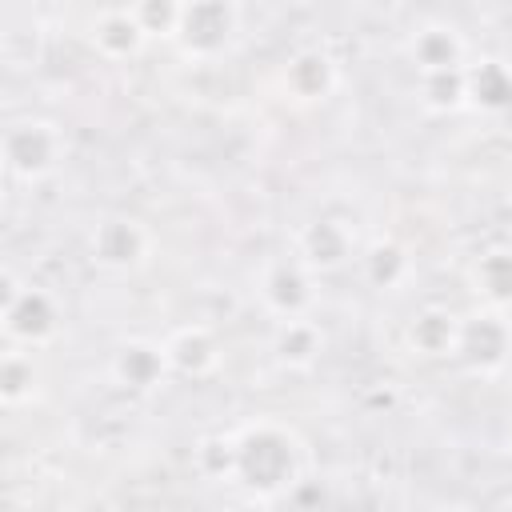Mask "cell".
<instances>
[{
  "instance_id": "cell-1",
  "label": "cell",
  "mask_w": 512,
  "mask_h": 512,
  "mask_svg": "<svg viewBox=\"0 0 512 512\" xmlns=\"http://www.w3.org/2000/svg\"><path fill=\"white\" fill-rule=\"evenodd\" d=\"M236 444V480L260 496H276L296 484L300 476V444L280 424H248Z\"/></svg>"
},
{
  "instance_id": "cell-2",
  "label": "cell",
  "mask_w": 512,
  "mask_h": 512,
  "mask_svg": "<svg viewBox=\"0 0 512 512\" xmlns=\"http://www.w3.org/2000/svg\"><path fill=\"white\" fill-rule=\"evenodd\" d=\"M60 160H64L60 124H52L44 116L8 120V128H4V172H8V180L36 184L48 172H56Z\"/></svg>"
},
{
  "instance_id": "cell-3",
  "label": "cell",
  "mask_w": 512,
  "mask_h": 512,
  "mask_svg": "<svg viewBox=\"0 0 512 512\" xmlns=\"http://www.w3.org/2000/svg\"><path fill=\"white\" fill-rule=\"evenodd\" d=\"M60 332V300L44 284H20L12 272L4 280V336L8 348H40Z\"/></svg>"
},
{
  "instance_id": "cell-4",
  "label": "cell",
  "mask_w": 512,
  "mask_h": 512,
  "mask_svg": "<svg viewBox=\"0 0 512 512\" xmlns=\"http://www.w3.org/2000/svg\"><path fill=\"white\" fill-rule=\"evenodd\" d=\"M256 296L268 316L276 320H300L316 304V272L296 256H268L256 276Z\"/></svg>"
},
{
  "instance_id": "cell-5",
  "label": "cell",
  "mask_w": 512,
  "mask_h": 512,
  "mask_svg": "<svg viewBox=\"0 0 512 512\" xmlns=\"http://www.w3.org/2000/svg\"><path fill=\"white\" fill-rule=\"evenodd\" d=\"M152 256V232L136 216H104L88 232V260L104 272H136Z\"/></svg>"
},
{
  "instance_id": "cell-6",
  "label": "cell",
  "mask_w": 512,
  "mask_h": 512,
  "mask_svg": "<svg viewBox=\"0 0 512 512\" xmlns=\"http://www.w3.org/2000/svg\"><path fill=\"white\" fill-rule=\"evenodd\" d=\"M236 32H240V8H232V4H188V8H180L172 40L188 56L212 60L232 44Z\"/></svg>"
},
{
  "instance_id": "cell-7",
  "label": "cell",
  "mask_w": 512,
  "mask_h": 512,
  "mask_svg": "<svg viewBox=\"0 0 512 512\" xmlns=\"http://www.w3.org/2000/svg\"><path fill=\"white\" fill-rule=\"evenodd\" d=\"M508 356H512V324L500 308H476L472 316H464L456 360H464L476 372H492Z\"/></svg>"
},
{
  "instance_id": "cell-8",
  "label": "cell",
  "mask_w": 512,
  "mask_h": 512,
  "mask_svg": "<svg viewBox=\"0 0 512 512\" xmlns=\"http://www.w3.org/2000/svg\"><path fill=\"white\" fill-rule=\"evenodd\" d=\"M408 60L420 76H444V72H468V40L460 28L424 20L408 32Z\"/></svg>"
},
{
  "instance_id": "cell-9",
  "label": "cell",
  "mask_w": 512,
  "mask_h": 512,
  "mask_svg": "<svg viewBox=\"0 0 512 512\" xmlns=\"http://www.w3.org/2000/svg\"><path fill=\"white\" fill-rule=\"evenodd\" d=\"M168 372H172V364H168V352L160 340H124L108 360L112 384L124 392H136V396L160 388L168 380Z\"/></svg>"
},
{
  "instance_id": "cell-10",
  "label": "cell",
  "mask_w": 512,
  "mask_h": 512,
  "mask_svg": "<svg viewBox=\"0 0 512 512\" xmlns=\"http://www.w3.org/2000/svg\"><path fill=\"white\" fill-rule=\"evenodd\" d=\"M296 256L320 276V272H340V268L352 264L360 252H356L352 232H348L344 220L320 216V220H308V224L296 232Z\"/></svg>"
},
{
  "instance_id": "cell-11",
  "label": "cell",
  "mask_w": 512,
  "mask_h": 512,
  "mask_svg": "<svg viewBox=\"0 0 512 512\" xmlns=\"http://www.w3.org/2000/svg\"><path fill=\"white\" fill-rule=\"evenodd\" d=\"M460 324H464V316H456L452 308L424 304L408 320V344L424 360H456V352H460Z\"/></svg>"
},
{
  "instance_id": "cell-12",
  "label": "cell",
  "mask_w": 512,
  "mask_h": 512,
  "mask_svg": "<svg viewBox=\"0 0 512 512\" xmlns=\"http://www.w3.org/2000/svg\"><path fill=\"white\" fill-rule=\"evenodd\" d=\"M468 284L484 300V308H512V244H484L468 264Z\"/></svg>"
},
{
  "instance_id": "cell-13",
  "label": "cell",
  "mask_w": 512,
  "mask_h": 512,
  "mask_svg": "<svg viewBox=\"0 0 512 512\" xmlns=\"http://www.w3.org/2000/svg\"><path fill=\"white\" fill-rule=\"evenodd\" d=\"M148 32L140 28L132 8H100L92 12V44L100 48L104 60H128L144 48Z\"/></svg>"
},
{
  "instance_id": "cell-14",
  "label": "cell",
  "mask_w": 512,
  "mask_h": 512,
  "mask_svg": "<svg viewBox=\"0 0 512 512\" xmlns=\"http://www.w3.org/2000/svg\"><path fill=\"white\" fill-rule=\"evenodd\" d=\"M284 88L296 100H324L336 88V60L320 48H304L284 64Z\"/></svg>"
},
{
  "instance_id": "cell-15",
  "label": "cell",
  "mask_w": 512,
  "mask_h": 512,
  "mask_svg": "<svg viewBox=\"0 0 512 512\" xmlns=\"http://www.w3.org/2000/svg\"><path fill=\"white\" fill-rule=\"evenodd\" d=\"M164 352H168L172 372H184V376H208V372L220 364V348H216L212 332L200 328V324L176 328V332L164 340Z\"/></svg>"
},
{
  "instance_id": "cell-16",
  "label": "cell",
  "mask_w": 512,
  "mask_h": 512,
  "mask_svg": "<svg viewBox=\"0 0 512 512\" xmlns=\"http://www.w3.org/2000/svg\"><path fill=\"white\" fill-rule=\"evenodd\" d=\"M272 352L280 364L288 368H308L320 360L324 352V332L312 316H300V320H276V332H272Z\"/></svg>"
},
{
  "instance_id": "cell-17",
  "label": "cell",
  "mask_w": 512,
  "mask_h": 512,
  "mask_svg": "<svg viewBox=\"0 0 512 512\" xmlns=\"http://www.w3.org/2000/svg\"><path fill=\"white\" fill-rule=\"evenodd\" d=\"M360 272H364V280H368L372 288L396 292V288L412 276V256H408V248L396 244V240H376V244H368V248L360 252Z\"/></svg>"
},
{
  "instance_id": "cell-18",
  "label": "cell",
  "mask_w": 512,
  "mask_h": 512,
  "mask_svg": "<svg viewBox=\"0 0 512 512\" xmlns=\"http://www.w3.org/2000/svg\"><path fill=\"white\" fill-rule=\"evenodd\" d=\"M468 100L488 108V112H500V108H512V68L500 64V60H472L468 64Z\"/></svg>"
},
{
  "instance_id": "cell-19",
  "label": "cell",
  "mask_w": 512,
  "mask_h": 512,
  "mask_svg": "<svg viewBox=\"0 0 512 512\" xmlns=\"http://www.w3.org/2000/svg\"><path fill=\"white\" fill-rule=\"evenodd\" d=\"M420 100L436 112H452L468 104V76L464 72H444V76H420Z\"/></svg>"
},
{
  "instance_id": "cell-20",
  "label": "cell",
  "mask_w": 512,
  "mask_h": 512,
  "mask_svg": "<svg viewBox=\"0 0 512 512\" xmlns=\"http://www.w3.org/2000/svg\"><path fill=\"white\" fill-rule=\"evenodd\" d=\"M500 512H512V496H508V500H504V508H500Z\"/></svg>"
}]
</instances>
